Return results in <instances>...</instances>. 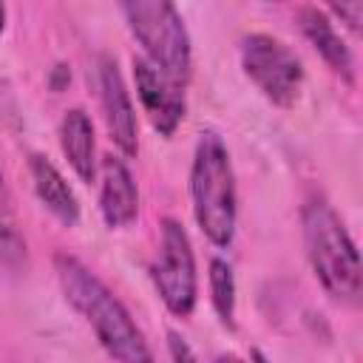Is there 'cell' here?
<instances>
[{
	"instance_id": "7c38bea8",
	"label": "cell",
	"mask_w": 363,
	"mask_h": 363,
	"mask_svg": "<svg viewBox=\"0 0 363 363\" xmlns=\"http://www.w3.org/2000/svg\"><path fill=\"white\" fill-rule=\"evenodd\" d=\"M60 150L68 159L71 170L82 182H96V139H94V122L82 108H71L60 119Z\"/></svg>"
},
{
	"instance_id": "6da1fadb",
	"label": "cell",
	"mask_w": 363,
	"mask_h": 363,
	"mask_svg": "<svg viewBox=\"0 0 363 363\" xmlns=\"http://www.w3.org/2000/svg\"><path fill=\"white\" fill-rule=\"evenodd\" d=\"M54 272L65 301L91 326L99 346L113 363H156L142 329L136 326L125 303L82 261L68 252H57Z\"/></svg>"
},
{
	"instance_id": "52a82bcc",
	"label": "cell",
	"mask_w": 363,
	"mask_h": 363,
	"mask_svg": "<svg viewBox=\"0 0 363 363\" xmlns=\"http://www.w3.org/2000/svg\"><path fill=\"white\" fill-rule=\"evenodd\" d=\"M96 88H99V105L102 119L108 128L111 142L125 159H133L139 153V128H136V111L130 102V94L125 88V79L119 74V65L113 57L102 54L96 62Z\"/></svg>"
},
{
	"instance_id": "277c9868",
	"label": "cell",
	"mask_w": 363,
	"mask_h": 363,
	"mask_svg": "<svg viewBox=\"0 0 363 363\" xmlns=\"http://www.w3.org/2000/svg\"><path fill=\"white\" fill-rule=\"evenodd\" d=\"M122 14L130 34L145 48V60L184 88L193 74V48L176 6L167 0H128L122 3Z\"/></svg>"
},
{
	"instance_id": "9a60e30c",
	"label": "cell",
	"mask_w": 363,
	"mask_h": 363,
	"mask_svg": "<svg viewBox=\"0 0 363 363\" xmlns=\"http://www.w3.org/2000/svg\"><path fill=\"white\" fill-rule=\"evenodd\" d=\"M326 14L340 17V23H346L357 34L360 31V23H363V3L360 0H354V3H329Z\"/></svg>"
},
{
	"instance_id": "30bf717a",
	"label": "cell",
	"mask_w": 363,
	"mask_h": 363,
	"mask_svg": "<svg viewBox=\"0 0 363 363\" xmlns=\"http://www.w3.org/2000/svg\"><path fill=\"white\" fill-rule=\"evenodd\" d=\"M295 20H298L301 34H303V37L309 40V45L323 57V62H326L335 74H340V79L354 82V57H352V48H349V45L343 43V37L337 34L335 20H332L323 9H318V6H303V9H298Z\"/></svg>"
},
{
	"instance_id": "5bb4252c",
	"label": "cell",
	"mask_w": 363,
	"mask_h": 363,
	"mask_svg": "<svg viewBox=\"0 0 363 363\" xmlns=\"http://www.w3.org/2000/svg\"><path fill=\"white\" fill-rule=\"evenodd\" d=\"M26 255V241L17 233L14 213H11V199L6 190V182L0 176V261L3 264H17Z\"/></svg>"
},
{
	"instance_id": "5b68a950",
	"label": "cell",
	"mask_w": 363,
	"mask_h": 363,
	"mask_svg": "<svg viewBox=\"0 0 363 363\" xmlns=\"http://www.w3.org/2000/svg\"><path fill=\"white\" fill-rule=\"evenodd\" d=\"M150 281L170 315L187 318L196 309V298H199L196 252L187 230L176 218H162L159 247L150 261Z\"/></svg>"
},
{
	"instance_id": "9c48e42d",
	"label": "cell",
	"mask_w": 363,
	"mask_h": 363,
	"mask_svg": "<svg viewBox=\"0 0 363 363\" xmlns=\"http://www.w3.org/2000/svg\"><path fill=\"white\" fill-rule=\"evenodd\" d=\"M99 216L111 230H125L139 218V190L122 156H102L96 167Z\"/></svg>"
},
{
	"instance_id": "8fae6325",
	"label": "cell",
	"mask_w": 363,
	"mask_h": 363,
	"mask_svg": "<svg viewBox=\"0 0 363 363\" xmlns=\"http://www.w3.org/2000/svg\"><path fill=\"white\" fill-rule=\"evenodd\" d=\"M28 173H31V184H34L40 204L57 221H62L65 227H74L79 221V199L71 190V184L65 182V176L57 170V164L43 153H31Z\"/></svg>"
},
{
	"instance_id": "4fadbf2b",
	"label": "cell",
	"mask_w": 363,
	"mask_h": 363,
	"mask_svg": "<svg viewBox=\"0 0 363 363\" xmlns=\"http://www.w3.org/2000/svg\"><path fill=\"white\" fill-rule=\"evenodd\" d=\"M210 301L224 326H235V275L227 258L216 255L210 261Z\"/></svg>"
},
{
	"instance_id": "e0dca14e",
	"label": "cell",
	"mask_w": 363,
	"mask_h": 363,
	"mask_svg": "<svg viewBox=\"0 0 363 363\" xmlns=\"http://www.w3.org/2000/svg\"><path fill=\"white\" fill-rule=\"evenodd\" d=\"M213 363H244L241 357H235V354H218Z\"/></svg>"
},
{
	"instance_id": "d6986e66",
	"label": "cell",
	"mask_w": 363,
	"mask_h": 363,
	"mask_svg": "<svg viewBox=\"0 0 363 363\" xmlns=\"http://www.w3.org/2000/svg\"><path fill=\"white\" fill-rule=\"evenodd\" d=\"M3 28H6V6L0 3V34H3Z\"/></svg>"
},
{
	"instance_id": "7a4b0ae2",
	"label": "cell",
	"mask_w": 363,
	"mask_h": 363,
	"mask_svg": "<svg viewBox=\"0 0 363 363\" xmlns=\"http://www.w3.org/2000/svg\"><path fill=\"white\" fill-rule=\"evenodd\" d=\"M303 247L309 267L326 295L343 306H357L363 292V272L357 247L343 227L340 216L320 196L309 199L301 210Z\"/></svg>"
},
{
	"instance_id": "2e32d148",
	"label": "cell",
	"mask_w": 363,
	"mask_h": 363,
	"mask_svg": "<svg viewBox=\"0 0 363 363\" xmlns=\"http://www.w3.org/2000/svg\"><path fill=\"white\" fill-rule=\"evenodd\" d=\"M167 349H170V354H173L176 363H199L196 354H193V349H190V343L179 332H167Z\"/></svg>"
},
{
	"instance_id": "ac0fdd59",
	"label": "cell",
	"mask_w": 363,
	"mask_h": 363,
	"mask_svg": "<svg viewBox=\"0 0 363 363\" xmlns=\"http://www.w3.org/2000/svg\"><path fill=\"white\" fill-rule=\"evenodd\" d=\"M250 357H252V363H269V360H267V357H264V354H261L258 349H255V352H252Z\"/></svg>"
},
{
	"instance_id": "3957f363",
	"label": "cell",
	"mask_w": 363,
	"mask_h": 363,
	"mask_svg": "<svg viewBox=\"0 0 363 363\" xmlns=\"http://www.w3.org/2000/svg\"><path fill=\"white\" fill-rule=\"evenodd\" d=\"M190 199L196 224L204 233V238L218 250L230 247L235 238L238 216L235 173L224 139L213 130L201 133L196 145L190 164Z\"/></svg>"
},
{
	"instance_id": "8992f818",
	"label": "cell",
	"mask_w": 363,
	"mask_h": 363,
	"mask_svg": "<svg viewBox=\"0 0 363 363\" xmlns=\"http://www.w3.org/2000/svg\"><path fill=\"white\" fill-rule=\"evenodd\" d=\"M241 68L250 82L278 108H292L303 88V65L295 51L272 34H247L238 45Z\"/></svg>"
},
{
	"instance_id": "ba28073f",
	"label": "cell",
	"mask_w": 363,
	"mask_h": 363,
	"mask_svg": "<svg viewBox=\"0 0 363 363\" xmlns=\"http://www.w3.org/2000/svg\"><path fill=\"white\" fill-rule=\"evenodd\" d=\"M133 82L139 105L162 136H173L176 128L184 119V94L182 88L167 79L156 65H150L145 57H133Z\"/></svg>"
}]
</instances>
